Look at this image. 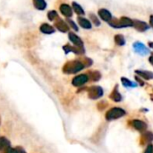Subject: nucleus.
Returning <instances> with one entry per match:
<instances>
[{"label": "nucleus", "instance_id": "4be33fe9", "mask_svg": "<svg viewBox=\"0 0 153 153\" xmlns=\"http://www.w3.org/2000/svg\"><path fill=\"white\" fill-rule=\"evenodd\" d=\"M121 81H122V84H123V86L125 87H137V84L136 83H134V82H133V81H131V80H129L128 78H121Z\"/></svg>", "mask_w": 153, "mask_h": 153}, {"label": "nucleus", "instance_id": "5701e85b", "mask_svg": "<svg viewBox=\"0 0 153 153\" xmlns=\"http://www.w3.org/2000/svg\"><path fill=\"white\" fill-rule=\"evenodd\" d=\"M115 41L119 46H123V45L126 44V40L124 38V36L121 35V34H117V35L115 36Z\"/></svg>", "mask_w": 153, "mask_h": 153}, {"label": "nucleus", "instance_id": "9d476101", "mask_svg": "<svg viewBox=\"0 0 153 153\" xmlns=\"http://www.w3.org/2000/svg\"><path fill=\"white\" fill-rule=\"evenodd\" d=\"M55 26L56 27V29L58 31H60L62 32H66L69 31V25L65 22H64L62 19H59V18L56 21Z\"/></svg>", "mask_w": 153, "mask_h": 153}, {"label": "nucleus", "instance_id": "4468645a", "mask_svg": "<svg viewBox=\"0 0 153 153\" xmlns=\"http://www.w3.org/2000/svg\"><path fill=\"white\" fill-rule=\"evenodd\" d=\"M39 30L42 33H45V34H51L55 32L54 27L49 25L48 23H42L39 27Z\"/></svg>", "mask_w": 153, "mask_h": 153}, {"label": "nucleus", "instance_id": "f03ea898", "mask_svg": "<svg viewBox=\"0 0 153 153\" xmlns=\"http://www.w3.org/2000/svg\"><path fill=\"white\" fill-rule=\"evenodd\" d=\"M109 25L114 28H123V27H131L134 25L133 20L128 17H122L120 19L113 18L108 22Z\"/></svg>", "mask_w": 153, "mask_h": 153}, {"label": "nucleus", "instance_id": "dca6fc26", "mask_svg": "<svg viewBox=\"0 0 153 153\" xmlns=\"http://www.w3.org/2000/svg\"><path fill=\"white\" fill-rule=\"evenodd\" d=\"M99 14H100V18L106 22H109L112 19V15H111L110 12L107 9H100L99 11Z\"/></svg>", "mask_w": 153, "mask_h": 153}, {"label": "nucleus", "instance_id": "423d86ee", "mask_svg": "<svg viewBox=\"0 0 153 153\" xmlns=\"http://www.w3.org/2000/svg\"><path fill=\"white\" fill-rule=\"evenodd\" d=\"M134 49L137 53H139L141 55H147L150 53V50L148 48H146V46L140 41H136L134 43Z\"/></svg>", "mask_w": 153, "mask_h": 153}, {"label": "nucleus", "instance_id": "a211bd4d", "mask_svg": "<svg viewBox=\"0 0 153 153\" xmlns=\"http://www.w3.org/2000/svg\"><path fill=\"white\" fill-rule=\"evenodd\" d=\"M135 73H137L139 76H141L143 78H144L146 80L153 79V73L152 71H148V70H135Z\"/></svg>", "mask_w": 153, "mask_h": 153}, {"label": "nucleus", "instance_id": "c85d7f7f", "mask_svg": "<svg viewBox=\"0 0 153 153\" xmlns=\"http://www.w3.org/2000/svg\"><path fill=\"white\" fill-rule=\"evenodd\" d=\"M67 23H69V24L71 25V27H72V28H73V29H74V31H78V27L76 26V24H75V23H74V22H73L72 20L68 19V20H67Z\"/></svg>", "mask_w": 153, "mask_h": 153}, {"label": "nucleus", "instance_id": "f3484780", "mask_svg": "<svg viewBox=\"0 0 153 153\" xmlns=\"http://www.w3.org/2000/svg\"><path fill=\"white\" fill-rule=\"evenodd\" d=\"M117 87H116L115 89L112 91V93L109 95V98H110L111 100L115 101V102H120V101H122V96L120 95V93H119Z\"/></svg>", "mask_w": 153, "mask_h": 153}, {"label": "nucleus", "instance_id": "6e6552de", "mask_svg": "<svg viewBox=\"0 0 153 153\" xmlns=\"http://www.w3.org/2000/svg\"><path fill=\"white\" fill-rule=\"evenodd\" d=\"M131 124H132V126L139 132H144L147 129V124L141 120H136V119L133 120Z\"/></svg>", "mask_w": 153, "mask_h": 153}, {"label": "nucleus", "instance_id": "f8f14e48", "mask_svg": "<svg viewBox=\"0 0 153 153\" xmlns=\"http://www.w3.org/2000/svg\"><path fill=\"white\" fill-rule=\"evenodd\" d=\"M60 11L65 17H71L73 15V10L67 4H62L60 5Z\"/></svg>", "mask_w": 153, "mask_h": 153}, {"label": "nucleus", "instance_id": "412c9836", "mask_svg": "<svg viewBox=\"0 0 153 153\" xmlns=\"http://www.w3.org/2000/svg\"><path fill=\"white\" fill-rule=\"evenodd\" d=\"M89 80L91 81H99L101 78V75L99 71H91L88 74Z\"/></svg>", "mask_w": 153, "mask_h": 153}, {"label": "nucleus", "instance_id": "7c9ffc66", "mask_svg": "<svg viewBox=\"0 0 153 153\" xmlns=\"http://www.w3.org/2000/svg\"><path fill=\"white\" fill-rule=\"evenodd\" d=\"M135 78H136V80H137V82H138V83H139V84H140L141 86H143V85H144V82H143L141 78H137V77H136Z\"/></svg>", "mask_w": 153, "mask_h": 153}, {"label": "nucleus", "instance_id": "7ed1b4c3", "mask_svg": "<svg viewBox=\"0 0 153 153\" xmlns=\"http://www.w3.org/2000/svg\"><path fill=\"white\" fill-rule=\"evenodd\" d=\"M126 115V111L120 107H114L108 110L106 114V119L108 121H113L118 118H121Z\"/></svg>", "mask_w": 153, "mask_h": 153}, {"label": "nucleus", "instance_id": "1a4fd4ad", "mask_svg": "<svg viewBox=\"0 0 153 153\" xmlns=\"http://www.w3.org/2000/svg\"><path fill=\"white\" fill-rule=\"evenodd\" d=\"M133 22H134V25L133 26L137 31H139V32H145V31H147L150 28V26L145 22L139 21V20H134Z\"/></svg>", "mask_w": 153, "mask_h": 153}, {"label": "nucleus", "instance_id": "a878e982", "mask_svg": "<svg viewBox=\"0 0 153 153\" xmlns=\"http://www.w3.org/2000/svg\"><path fill=\"white\" fill-rule=\"evenodd\" d=\"M48 18L50 20V21H54L55 19L58 18V14L56 11L52 10V11H49L48 14Z\"/></svg>", "mask_w": 153, "mask_h": 153}, {"label": "nucleus", "instance_id": "473e14b6", "mask_svg": "<svg viewBox=\"0 0 153 153\" xmlns=\"http://www.w3.org/2000/svg\"><path fill=\"white\" fill-rule=\"evenodd\" d=\"M150 23H151V25H152V27L153 28V15L151 16V19H150Z\"/></svg>", "mask_w": 153, "mask_h": 153}, {"label": "nucleus", "instance_id": "2f4dec72", "mask_svg": "<svg viewBox=\"0 0 153 153\" xmlns=\"http://www.w3.org/2000/svg\"><path fill=\"white\" fill-rule=\"evenodd\" d=\"M149 60H150L151 64H152V65H153V54H152V55H151V57H150Z\"/></svg>", "mask_w": 153, "mask_h": 153}, {"label": "nucleus", "instance_id": "39448f33", "mask_svg": "<svg viewBox=\"0 0 153 153\" xmlns=\"http://www.w3.org/2000/svg\"><path fill=\"white\" fill-rule=\"evenodd\" d=\"M89 81V78H88V75L87 74H81V75H78L76 77H74L72 80V84L73 86L74 87H81V86H83L84 84H86L87 82Z\"/></svg>", "mask_w": 153, "mask_h": 153}, {"label": "nucleus", "instance_id": "cd10ccee", "mask_svg": "<svg viewBox=\"0 0 153 153\" xmlns=\"http://www.w3.org/2000/svg\"><path fill=\"white\" fill-rule=\"evenodd\" d=\"M90 17H91V19L92 20L93 23H94L96 26H99V25H100V20L98 19V17H97L95 14H90Z\"/></svg>", "mask_w": 153, "mask_h": 153}, {"label": "nucleus", "instance_id": "ddd939ff", "mask_svg": "<svg viewBox=\"0 0 153 153\" xmlns=\"http://www.w3.org/2000/svg\"><path fill=\"white\" fill-rule=\"evenodd\" d=\"M153 142V133L152 132H145L142 136V144H151Z\"/></svg>", "mask_w": 153, "mask_h": 153}, {"label": "nucleus", "instance_id": "9b49d317", "mask_svg": "<svg viewBox=\"0 0 153 153\" xmlns=\"http://www.w3.org/2000/svg\"><path fill=\"white\" fill-rule=\"evenodd\" d=\"M68 36H69V40L74 44V46H76V47H83L82 41L76 34H74V32H69V35Z\"/></svg>", "mask_w": 153, "mask_h": 153}, {"label": "nucleus", "instance_id": "6ab92c4d", "mask_svg": "<svg viewBox=\"0 0 153 153\" xmlns=\"http://www.w3.org/2000/svg\"><path fill=\"white\" fill-rule=\"evenodd\" d=\"M78 23L79 24L84 28V29H91V23L89 20H87L86 18L83 17H78Z\"/></svg>", "mask_w": 153, "mask_h": 153}, {"label": "nucleus", "instance_id": "2eb2a0df", "mask_svg": "<svg viewBox=\"0 0 153 153\" xmlns=\"http://www.w3.org/2000/svg\"><path fill=\"white\" fill-rule=\"evenodd\" d=\"M9 148H11L10 142L5 137H0V151L4 152Z\"/></svg>", "mask_w": 153, "mask_h": 153}, {"label": "nucleus", "instance_id": "72a5a7b5", "mask_svg": "<svg viewBox=\"0 0 153 153\" xmlns=\"http://www.w3.org/2000/svg\"><path fill=\"white\" fill-rule=\"evenodd\" d=\"M149 45H150L151 48H152L153 49V42H149Z\"/></svg>", "mask_w": 153, "mask_h": 153}, {"label": "nucleus", "instance_id": "0eeeda50", "mask_svg": "<svg viewBox=\"0 0 153 153\" xmlns=\"http://www.w3.org/2000/svg\"><path fill=\"white\" fill-rule=\"evenodd\" d=\"M63 50L67 54L69 52H74L75 54H83L84 53V49L83 47H76V46H71V45H65L63 47Z\"/></svg>", "mask_w": 153, "mask_h": 153}, {"label": "nucleus", "instance_id": "c756f323", "mask_svg": "<svg viewBox=\"0 0 153 153\" xmlns=\"http://www.w3.org/2000/svg\"><path fill=\"white\" fill-rule=\"evenodd\" d=\"M144 153H153V145L152 143L147 146V148H146Z\"/></svg>", "mask_w": 153, "mask_h": 153}, {"label": "nucleus", "instance_id": "393cba45", "mask_svg": "<svg viewBox=\"0 0 153 153\" xmlns=\"http://www.w3.org/2000/svg\"><path fill=\"white\" fill-rule=\"evenodd\" d=\"M4 153H26L25 151L21 148V147H16V148H9L6 150Z\"/></svg>", "mask_w": 153, "mask_h": 153}, {"label": "nucleus", "instance_id": "20e7f679", "mask_svg": "<svg viewBox=\"0 0 153 153\" xmlns=\"http://www.w3.org/2000/svg\"><path fill=\"white\" fill-rule=\"evenodd\" d=\"M103 93H104L103 89L99 86H93V87H89L88 89V96L93 100H96L101 97L103 96Z\"/></svg>", "mask_w": 153, "mask_h": 153}, {"label": "nucleus", "instance_id": "aec40b11", "mask_svg": "<svg viewBox=\"0 0 153 153\" xmlns=\"http://www.w3.org/2000/svg\"><path fill=\"white\" fill-rule=\"evenodd\" d=\"M33 5L38 10H44L47 7V3L45 0H33Z\"/></svg>", "mask_w": 153, "mask_h": 153}, {"label": "nucleus", "instance_id": "bb28decb", "mask_svg": "<svg viewBox=\"0 0 153 153\" xmlns=\"http://www.w3.org/2000/svg\"><path fill=\"white\" fill-rule=\"evenodd\" d=\"M81 61L84 65V67H90L92 64V60L89 58H82V60H81Z\"/></svg>", "mask_w": 153, "mask_h": 153}, {"label": "nucleus", "instance_id": "f257e3e1", "mask_svg": "<svg viewBox=\"0 0 153 153\" xmlns=\"http://www.w3.org/2000/svg\"><path fill=\"white\" fill-rule=\"evenodd\" d=\"M84 65L81 60H71L66 62L63 67V72L65 74H75L84 69Z\"/></svg>", "mask_w": 153, "mask_h": 153}, {"label": "nucleus", "instance_id": "b1692460", "mask_svg": "<svg viewBox=\"0 0 153 153\" xmlns=\"http://www.w3.org/2000/svg\"><path fill=\"white\" fill-rule=\"evenodd\" d=\"M73 7H74V12H75L77 14H82V15L84 14V11H83V9L82 8V6H81L79 4L74 2V3H73Z\"/></svg>", "mask_w": 153, "mask_h": 153}]
</instances>
